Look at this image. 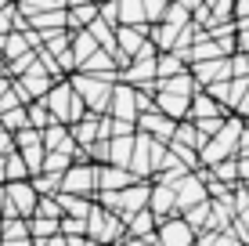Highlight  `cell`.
Returning <instances> with one entry per match:
<instances>
[{"label":"cell","instance_id":"44","mask_svg":"<svg viewBox=\"0 0 249 246\" xmlns=\"http://www.w3.org/2000/svg\"><path fill=\"white\" fill-rule=\"evenodd\" d=\"M235 51H249V29H235Z\"/></svg>","mask_w":249,"mask_h":246},{"label":"cell","instance_id":"31","mask_svg":"<svg viewBox=\"0 0 249 246\" xmlns=\"http://www.w3.org/2000/svg\"><path fill=\"white\" fill-rule=\"evenodd\" d=\"M4 239H29L25 217H0V243Z\"/></svg>","mask_w":249,"mask_h":246},{"label":"cell","instance_id":"17","mask_svg":"<svg viewBox=\"0 0 249 246\" xmlns=\"http://www.w3.org/2000/svg\"><path fill=\"white\" fill-rule=\"evenodd\" d=\"M210 116H228V113L199 87V91L192 95V101H188V120H210Z\"/></svg>","mask_w":249,"mask_h":246},{"label":"cell","instance_id":"19","mask_svg":"<svg viewBox=\"0 0 249 246\" xmlns=\"http://www.w3.org/2000/svg\"><path fill=\"white\" fill-rule=\"evenodd\" d=\"M58 207H62V217H80V221H87V214H90V207H94V199L87 196H69V192H58Z\"/></svg>","mask_w":249,"mask_h":246},{"label":"cell","instance_id":"2","mask_svg":"<svg viewBox=\"0 0 249 246\" xmlns=\"http://www.w3.org/2000/svg\"><path fill=\"white\" fill-rule=\"evenodd\" d=\"M65 80H69V87L76 91V98L83 101L87 113H94V116H105L108 113L112 80H105V76H87V73H69Z\"/></svg>","mask_w":249,"mask_h":246},{"label":"cell","instance_id":"11","mask_svg":"<svg viewBox=\"0 0 249 246\" xmlns=\"http://www.w3.org/2000/svg\"><path fill=\"white\" fill-rule=\"evenodd\" d=\"M134 127H137V134H148V138L162 141V145L174 138V120H166V116L156 113V109H148V113H137Z\"/></svg>","mask_w":249,"mask_h":246},{"label":"cell","instance_id":"15","mask_svg":"<svg viewBox=\"0 0 249 246\" xmlns=\"http://www.w3.org/2000/svg\"><path fill=\"white\" fill-rule=\"evenodd\" d=\"M148 210L159 217H174L177 214V207H174V189L170 185H159V181H152V189H148Z\"/></svg>","mask_w":249,"mask_h":246},{"label":"cell","instance_id":"21","mask_svg":"<svg viewBox=\"0 0 249 246\" xmlns=\"http://www.w3.org/2000/svg\"><path fill=\"white\" fill-rule=\"evenodd\" d=\"M130 152H134V134H126V138H108V167H123L126 170Z\"/></svg>","mask_w":249,"mask_h":246},{"label":"cell","instance_id":"20","mask_svg":"<svg viewBox=\"0 0 249 246\" xmlns=\"http://www.w3.org/2000/svg\"><path fill=\"white\" fill-rule=\"evenodd\" d=\"M156 91H170V95H184V98H192L195 91H199V83L192 80V73H177V76H170V80H156Z\"/></svg>","mask_w":249,"mask_h":246},{"label":"cell","instance_id":"41","mask_svg":"<svg viewBox=\"0 0 249 246\" xmlns=\"http://www.w3.org/2000/svg\"><path fill=\"white\" fill-rule=\"evenodd\" d=\"M58 235H87V221H80V217H58Z\"/></svg>","mask_w":249,"mask_h":246},{"label":"cell","instance_id":"14","mask_svg":"<svg viewBox=\"0 0 249 246\" xmlns=\"http://www.w3.org/2000/svg\"><path fill=\"white\" fill-rule=\"evenodd\" d=\"M69 134H72L76 149H87L90 141H98V138H101V116H94V113H83L80 120H76L72 127H69Z\"/></svg>","mask_w":249,"mask_h":246},{"label":"cell","instance_id":"23","mask_svg":"<svg viewBox=\"0 0 249 246\" xmlns=\"http://www.w3.org/2000/svg\"><path fill=\"white\" fill-rule=\"evenodd\" d=\"M25 25L36 33H51V29H65V7H58V11H44V15H33V19H25Z\"/></svg>","mask_w":249,"mask_h":246},{"label":"cell","instance_id":"25","mask_svg":"<svg viewBox=\"0 0 249 246\" xmlns=\"http://www.w3.org/2000/svg\"><path fill=\"white\" fill-rule=\"evenodd\" d=\"M206 170H210L213 181L228 185V189H235V185H238V163H235V156H231V159H220V163L206 167Z\"/></svg>","mask_w":249,"mask_h":246},{"label":"cell","instance_id":"35","mask_svg":"<svg viewBox=\"0 0 249 246\" xmlns=\"http://www.w3.org/2000/svg\"><path fill=\"white\" fill-rule=\"evenodd\" d=\"M195 246H238V243L228 228H220V232H199L195 235Z\"/></svg>","mask_w":249,"mask_h":246},{"label":"cell","instance_id":"50","mask_svg":"<svg viewBox=\"0 0 249 246\" xmlns=\"http://www.w3.org/2000/svg\"><path fill=\"white\" fill-rule=\"evenodd\" d=\"M90 4H105V0H90Z\"/></svg>","mask_w":249,"mask_h":246},{"label":"cell","instance_id":"46","mask_svg":"<svg viewBox=\"0 0 249 246\" xmlns=\"http://www.w3.org/2000/svg\"><path fill=\"white\" fill-rule=\"evenodd\" d=\"M7 152H15V141L7 131H0V156H7Z\"/></svg>","mask_w":249,"mask_h":246},{"label":"cell","instance_id":"16","mask_svg":"<svg viewBox=\"0 0 249 246\" xmlns=\"http://www.w3.org/2000/svg\"><path fill=\"white\" fill-rule=\"evenodd\" d=\"M137 177L130 170H123V167H98V192H119L126 189V185H134Z\"/></svg>","mask_w":249,"mask_h":246},{"label":"cell","instance_id":"3","mask_svg":"<svg viewBox=\"0 0 249 246\" xmlns=\"http://www.w3.org/2000/svg\"><path fill=\"white\" fill-rule=\"evenodd\" d=\"M44 105H47V113H51V120H54V123H65V127H72L83 113H87V109H83V101L76 98V91L69 87L65 76L51 83V91L44 95Z\"/></svg>","mask_w":249,"mask_h":246},{"label":"cell","instance_id":"13","mask_svg":"<svg viewBox=\"0 0 249 246\" xmlns=\"http://www.w3.org/2000/svg\"><path fill=\"white\" fill-rule=\"evenodd\" d=\"M112 120H137V105H134V87L130 83H112V98H108V113Z\"/></svg>","mask_w":249,"mask_h":246},{"label":"cell","instance_id":"28","mask_svg":"<svg viewBox=\"0 0 249 246\" xmlns=\"http://www.w3.org/2000/svg\"><path fill=\"white\" fill-rule=\"evenodd\" d=\"M25 225H29V239L33 243H44L51 235H58V221H51V217H25Z\"/></svg>","mask_w":249,"mask_h":246},{"label":"cell","instance_id":"4","mask_svg":"<svg viewBox=\"0 0 249 246\" xmlns=\"http://www.w3.org/2000/svg\"><path fill=\"white\" fill-rule=\"evenodd\" d=\"M87 239L98 243V246H119V243L126 239L123 217H116L112 210H105V207H98V203H94L90 214H87Z\"/></svg>","mask_w":249,"mask_h":246},{"label":"cell","instance_id":"36","mask_svg":"<svg viewBox=\"0 0 249 246\" xmlns=\"http://www.w3.org/2000/svg\"><path fill=\"white\" fill-rule=\"evenodd\" d=\"M69 163H72V156H65V152H47V156H44V167H40V174H65Z\"/></svg>","mask_w":249,"mask_h":246},{"label":"cell","instance_id":"43","mask_svg":"<svg viewBox=\"0 0 249 246\" xmlns=\"http://www.w3.org/2000/svg\"><path fill=\"white\" fill-rule=\"evenodd\" d=\"M98 19L105 22V25H119V11H116V0H105V4H98Z\"/></svg>","mask_w":249,"mask_h":246},{"label":"cell","instance_id":"47","mask_svg":"<svg viewBox=\"0 0 249 246\" xmlns=\"http://www.w3.org/2000/svg\"><path fill=\"white\" fill-rule=\"evenodd\" d=\"M238 163V181H249V156L246 159H235Z\"/></svg>","mask_w":249,"mask_h":246},{"label":"cell","instance_id":"29","mask_svg":"<svg viewBox=\"0 0 249 246\" xmlns=\"http://www.w3.org/2000/svg\"><path fill=\"white\" fill-rule=\"evenodd\" d=\"M174 141H177V145H188V149H195V152L202 149V138H199V131H195V123H192V120H181V123H174Z\"/></svg>","mask_w":249,"mask_h":246},{"label":"cell","instance_id":"6","mask_svg":"<svg viewBox=\"0 0 249 246\" xmlns=\"http://www.w3.org/2000/svg\"><path fill=\"white\" fill-rule=\"evenodd\" d=\"M156 246H195V232L188 228V221L181 214L162 217L156 225Z\"/></svg>","mask_w":249,"mask_h":246},{"label":"cell","instance_id":"42","mask_svg":"<svg viewBox=\"0 0 249 246\" xmlns=\"http://www.w3.org/2000/svg\"><path fill=\"white\" fill-rule=\"evenodd\" d=\"M195 123V131H199V138L206 141V138H213V134L224 127V116H210V120H192Z\"/></svg>","mask_w":249,"mask_h":246},{"label":"cell","instance_id":"34","mask_svg":"<svg viewBox=\"0 0 249 246\" xmlns=\"http://www.w3.org/2000/svg\"><path fill=\"white\" fill-rule=\"evenodd\" d=\"M22 127H29L25 123V105H15V109H7V113H0V131L15 134V131H22Z\"/></svg>","mask_w":249,"mask_h":246},{"label":"cell","instance_id":"18","mask_svg":"<svg viewBox=\"0 0 249 246\" xmlns=\"http://www.w3.org/2000/svg\"><path fill=\"white\" fill-rule=\"evenodd\" d=\"M98 51V44H94V37L87 29H76V33H69V55H72V62H76V69H80L83 62Z\"/></svg>","mask_w":249,"mask_h":246},{"label":"cell","instance_id":"5","mask_svg":"<svg viewBox=\"0 0 249 246\" xmlns=\"http://www.w3.org/2000/svg\"><path fill=\"white\" fill-rule=\"evenodd\" d=\"M58 192L94 199V192H98V167L87 163V159H72V163H69V170L62 174V189H58Z\"/></svg>","mask_w":249,"mask_h":246},{"label":"cell","instance_id":"45","mask_svg":"<svg viewBox=\"0 0 249 246\" xmlns=\"http://www.w3.org/2000/svg\"><path fill=\"white\" fill-rule=\"evenodd\" d=\"M65 239V246H98V243H90L87 235H62Z\"/></svg>","mask_w":249,"mask_h":246},{"label":"cell","instance_id":"8","mask_svg":"<svg viewBox=\"0 0 249 246\" xmlns=\"http://www.w3.org/2000/svg\"><path fill=\"white\" fill-rule=\"evenodd\" d=\"M40 141H44L47 152H65V156H72V159H83V149H76V141H72V134H69L65 123H47L44 131H40Z\"/></svg>","mask_w":249,"mask_h":246},{"label":"cell","instance_id":"39","mask_svg":"<svg viewBox=\"0 0 249 246\" xmlns=\"http://www.w3.org/2000/svg\"><path fill=\"white\" fill-rule=\"evenodd\" d=\"M166 4H170V0H141V7H144V25L162 22V11H166Z\"/></svg>","mask_w":249,"mask_h":246},{"label":"cell","instance_id":"40","mask_svg":"<svg viewBox=\"0 0 249 246\" xmlns=\"http://www.w3.org/2000/svg\"><path fill=\"white\" fill-rule=\"evenodd\" d=\"M228 65H231V76L249 80V51H235V55H228Z\"/></svg>","mask_w":249,"mask_h":246},{"label":"cell","instance_id":"12","mask_svg":"<svg viewBox=\"0 0 249 246\" xmlns=\"http://www.w3.org/2000/svg\"><path fill=\"white\" fill-rule=\"evenodd\" d=\"M188 73H192V80L199 83V87H210V83H217V80H231V65H228V58L192 62V65H188Z\"/></svg>","mask_w":249,"mask_h":246},{"label":"cell","instance_id":"48","mask_svg":"<svg viewBox=\"0 0 249 246\" xmlns=\"http://www.w3.org/2000/svg\"><path fill=\"white\" fill-rule=\"evenodd\" d=\"M33 246H65V239H62V235H51V239H44V243H33Z\"/></svg>","mask_w":249,"mask_h":246},{"label":"cell","instance_id":"32","mask_svg":"<svg viewBox=\"0 0 249 246\" xmlns=\"http://www.w3.org/2000/svg\"><path fill=\"white\" fill-rule=\"evenodd\" d=\"M29 185H33L36 196H58V189H62V174H33Z\"/></svg>","mask_w":249,"mask_h":246},{"label":"cell","instance_id":"33","mask_svg":"<svg viewBox=\"0 0 249 246\" xmlns=\"http://www.w3.org/2000/svg\"><path fill=\"white\" fill-rule=\"evenodd\" d=\"M25 123H29L33 131H44L47 123H54V120H51V113H47V105H44V98L25 105Z\"/></svg>","mask_w":249,"mask_h":246},{"label":"cell","instance_id":"49","mask_svg":"<svg viewBox=\"0 0 249 246\" xmlns=\"http://www.w3.org/2000/svg\"><path fill=\"white\" fill-rule=\"evenodd\" d=\"M0 246H33V239H4Z\"/></svg>","mask_w":249,"mask_h":246},{"label":"cell","instance_id":"30","mask_svg":"<svg viewBox=\"0 0 249 246\" xmlns=\"http://www.w3.org/2000/svg\"><path fill=\"white\" fill-rule=\"evenodd\" d=\"M58 0H15V11L22 19H33V15H44V11H58Z\"/></svg>","mask_w":249,"mask_h":246},{"label":"cell","instance_id":"38","mask_svg":"<svg viewBox=\"0 0 249 246\" xmlns=\"http://www.w3.org/2000/svg\"><path fill=\"white\" fill-rule=\"evenodd\" d=\"M15 22H18L15 4L11 0H0V37H4V33H15Z\"/></svg>","mask_w":249,"mask_h":246},{"label":"cell","instance_id":"26","mask_svg":"<svg viewBox=\"0 0 249 246\" xmlns=\"http://www.w3.org/2000/svg\"><path fill=\"white\" fill-rule=\"evenodd\" d=\"M181 217L188 221V228H192L195 235L206 232V225H210V199H202V203H195V207H188Z\"/></svg>","mask_w":249,"mask_h":246},{"label":"cell","instance_id":"24","mask_svg":"<svg viewBox=\"0 0 249 246\" xmlns=\"http://www.w3.org/2000/svg\"><path fill=\"white\" fill-rule=\"evenodd\" d=\"M184 69H188V65L174 55V51H159V55H156V80H170V76H177Z\"/></svg>","mask_w":249,"mask_h":246},{"label":"cell","instance_id":"7","mask_svg":"<svg viewBox=\"0 0 249 246\" xmlns=\"http://www.w3.org/2000/svg\"><path fill=\"white\" fill-rule=\"evenodd\" d=\"M202 199H206V185H202V177L195 170H188L184 177H177V185H174V207H177V214H184L188 207H195V203H202Z\"/></svg>","mask_w":249,"mask_h":246},{"label":"cell","instance_id":"10","mask_svg":"<svg viewBox=\"0 0 249 246\" xmlns=\"http://www.w3.org/2000/svg\"><path fill=\"white\" fill-rule=\"evenodd\" d=\"M123 225H126V239H137L144 246H156V225H159V217L152 214L148 207L137 210V214H130Z\"/></svg>","mask_w":249,"mask_h":246},{"label":"cell","instance_id":"37","mask_svg":"<svg viewBox=\"0 0 249 246\" xmlns=\"http://www.w3.org/2000/svg\"><path fill=\"white\" fill-rule=\"evenodd\" d=\"M33 217H51V221H58V217H62V207H58L54 196H40L36 207H33Z\"/></svg>","mask_w":249,"mask_h":246},{"label":"cell","instance_id":"1","mask_svg":"<svg viewBox=\"0 0 249 246\" xmlns=\"http://www.w3.org/2000/svg\"><path fill=\"white\" fill-rule=\"evenodd\" d=\"M238 134H242V116L228 113L224 116V127H220L213 138L202 141L199 167H213V163H220V159H231V156H235V145H238Z\"/></svg>","mask_w":249,"mask_h":246},{"label":"cell","instance_id":"9","mask_svg":"<svg viewBox=\"0 0 249 246\" xmlns=\"http://www.w3.org/2000/svg\"><path fill=\"white\" fill-rule=\"evenodd\" d=\"M4 192H7V207H11V214L15 217H33V207H36V192H33V185H29V177L25 181H7L4 185Z\"/></svg>","mask_w":249,"mask_h":246},{"label":"cell","instance_id":"27","mask_svg":"<svg viewBox=\"0 0 249 246\" xmlns=\"http://www.w3.org/2000/svg\"><path fill=\"white\" fill-rule=\"evenodd\" d=\"M119 25H144V7L141 0H116Z\"/></svg>","mask_w":249,"mask_h":246},{"label":"cell","instance_id":"22","mask_svg":"<svg viewBox=\"0 0 249 246\" xmlns=\"http://www.w3.org/2000/svg\"><path fill=\"white\" fill-rule=\"evenodd\" d=\"M177 33H181V29H174V25H166V22L148 25V40H152V47H156V51H174Z\"/></svg>","mask_w":249,"mask_h":246}]
</instances>
